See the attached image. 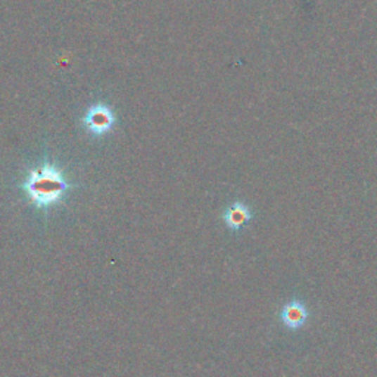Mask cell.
I'll list each match as a JSON object with an SVG mask.
<instances>
[{
	"instance_id": "4",
	"label": "cell",
	"mask_w": 377,
	"mask_h": 377,
	"mask_svg": "<svg viewBox=\"0 0 377 377\" xmlns=\"http://www.w3.org/2000/svg\"><path fill=\"white\" fill-rule=\"evenodd\" d=\"M250 218H253V211L243 202L231 203L223 215L226 226L233 231H238L245 227L250 222Z\"/></svg>"
},
{
	"instance_id": "1",
	"label": "cell",
	"mask_w": 377,
	"mask_h": 377,
	"mask_svg": "<svg viewBox=\"0 0 377 377\" xmlns=\"http://www.w3.org/2000/svg\"><path fill=\"white\" fill-rule=\"evenodd\" d=\"M71 184L64 174L51 164H43L30 171L23 188L30 202L39 210H49L64 199Z\"/></svg>"
},
{
	"instance_id": "3",
	"label": "cell",
	"mask_w": 377,
	"mask_h": 377,
	"mask_svg": "<svg viewBox=\"0 0 377 377\" xmlns=\"http://www.w3.org/2000/svg\"><path fill=\"white\" fill-rule=\"evenodd\" d=\"M309 319V311L307 305L300 300H292L283 307L280 312V321L289 330L302 328Z\"/></svg>"
},
{
	"instance_id": "2",
	"label": "cell",
	"mask_w": 377,
	"mask_h": 377,
	"mask_svg": "<svg viewBox=\"0 0 377 377\" xmlns=\"http://www.w3.org/2000/svg\"><path fill=\"white\" fill-rule=\"evenodd\" d=\"M114 121L115 118L113 111L103 105L91 106L84 117L86 129L94 136H102L108 132H111Z\"/></svg>"
}]
</instances>
